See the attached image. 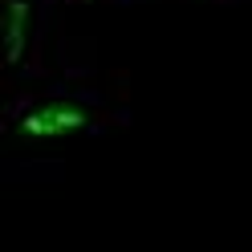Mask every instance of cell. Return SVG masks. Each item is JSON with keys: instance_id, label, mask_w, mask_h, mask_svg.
Wrapping results in <instances>:
<instances>
[{"instance_id": "6da1fadb", "label": "cell", "mask_w": 252, "mask_h": 252, "mask_svg": "<svg viewBox=\"0 0 252 252\" xmlns=\"http://www.w3.org/2000/svg\"><path fill=\"white\" fill-rule=\"evenodd\" d=\"M130 122L134 106L122 73L98 65H61L37 86L4 94L0 143L8 151V163H25L37 175L41 167L61 163V151Z\"/></svg>"}, {"instance_id": "7a4b0ae2", "label": "cell", "mask_w": 252, "mask_h": 252, "mask_svg": "<svg viewBox=\"0 0 252 252\" xmlns=\"http://www.w3.org/2000/svg\"><path fill=\"white\" fill-rule=\"evenodd\" d=\"M53 0H4V53H0V86L17 94L61 69L53 61Z\"/></svg>"}, {"instance_id": "3957f363", "label": "cell", "mask_w": 252, "mask_h": 252, "mask_svg": "<svg viewBox=\"0 0 252 252\" xmlns=\"http://www.w3.org/2000/svg\"><path fill=\"white\" fill-rule=\"evenodd\" d=\"M90 4H134V0H53L57 12H69V8H90Z\"/></svg>"}, {"instance_id": "277c9868", "label": "cell", "mask_w": 252, "mask_h": 252, "mask_svg": "<svg viewBox=\"0 0 252 252\" xmlns=\"http://www.w3.org/2000/svg\"><path fill=\"white\" fill-rule=\"evenodd\" d=\"M203 4H252V0H203Z\"/></svg>"}]
</instances>
